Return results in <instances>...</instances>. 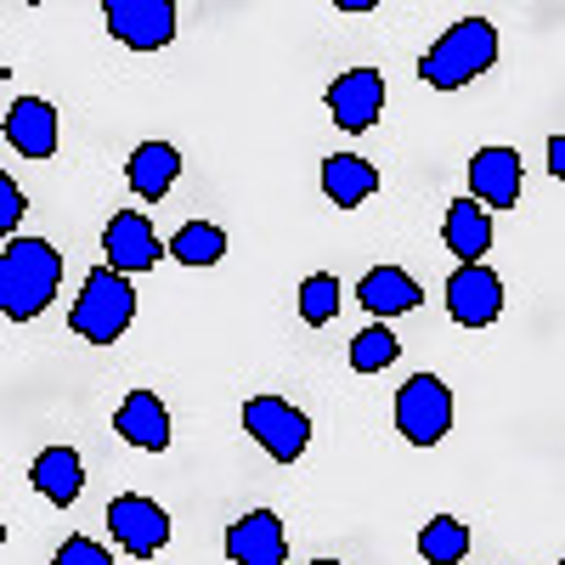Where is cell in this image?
I'll use <instances>...</instances> for the list:
<instances>
[{"mask_svg":"<svg viewBox=\"0 0 565 565\" xmlns=\"http://www.w3.org/2000/svg\"><path fill=\"white\" fill-rule=\"evenodd\" d=\"M63 289V255L45 238H12L0 249V317L34 322Z\"/></svg>","mask_w":565,"mask_h":565,"instance_id":"1","label":"cell"},{"mask_svg":"<svg viewBox=\"0 0 565 565\" xmlns=\"http://www.w3.org/2000/svg\"><path fill=\"white\" fill-rule=\"evenodd\" d=\"M492 63H498V29L487 18H463V23H452L430 45V52H424L418 79L436 85V90H458V85H469L476 74H487Z\"/></svg>","mask_w":565,"mask_h":565,"instance_id":"2","label":"cell"},{"mask_svg":"<svg viewBox=\"0 0 565 565\" xmlns=\"http://www.w3.org/2000/svg\"><path fill=\"white\" fill-rule=\"evenodd\" d=\"M130 317H136L130 282H125L119 271L97 266V271L79 282V300H74V311H68V328H74L79 340H90V345H114L125 328H130Z\"/></svg>","mask_w":565,"mask_h":565,"instance_id":"3","label":"cell"},{"mask_svg":"<svg viewBox=\"0 0 565 565\" xmlns=\"http://www.w3.org/2000/svg\"><path fill=\"white\" fill-rule=\"evenodd\" d=\"M396 430L413 447H436L452 430V391L436 380V373H413V380L396 391Z\"/></svg>","mask_w":565,"mask_h":565,"instance_id":"4","label":"cell"},{"mask_svg":"<svg viewBox=\"0 0 565 565\" xmlns=\"http://www.w3.org/2000/svg\"><path fill=\"white\" fill-rule=\"evenodd\" d=\"M244 430L277 458V463H295L306 458V441H311V418L282 402V396H249L244 402Z\"/></svg>","mask_w":565,"mask_h":565,"instance_id":"5","label":"cell"},{"mask_svg":"<svg viewBox=\"0 0 565 565\" xmlns=\"http://www.w3.org/2000/svg\"><path fill=\"white\" fill-rule=\"evenodd\" d=\"M108 532H114V543H119L130 559H153V554L170 543V514H164L153 498L125 492V498L108 503Z\"/></svg>","mask_w":565,"mask_h":565,"instance_id":"6","label":"cell"},{"mask_svg":"<svg viewBox=\"0 0 565 565\" xmlns=\"http://www.w3.org/2000/svg\"><path fill=\"white\" fill-rule=\"evenodd\" d=\"M108 34L130 52H159V45L175 40V7L170 0H108L103 7Z\"/></svg>","mask_w":565,"mask_h":565,"instance_id":"7","label":"cell"},{"mask_svg":"<svg viewBox=\"0 0 565 565\" xmlns=\"http://www.w3.org/2000/svg\"><path fill=\"white\" fill-rule=\"evenodd\" d=\"M328 114H334L340 130H373L385 114V74L380 68H351L328 85Z\"/></svg>","mask_w":565,"mask_h":565,"instance_id":"8","label":"cell"},{"mask_svg":"<svg viewBox=\"0 0 565 565\" xmlns=\"http://www.w3.org/2000/svg\"><path fill=\"white\" fill-rule=\"evenodd\" d=\"M103 255H108V271L130 277V271H153L164 260V244H159V232L148 215H136V210H119L103 232Z\"/></svg>","mask_w":565,"mask_h":565,"instance_id":"9","label":"cell"},{"mask_svg":"<svg viewBox=\"0 0 565 565\" xmlns=\"http://www.w3.org/2000/svg\"><path fill=\"white\" fill-rule=\"evenodd\" d=\"M498 311H503V282H498V271H487V266H458V271L447 277V317H452L458 328H487V322H498Z\"/></svg>","mask_w":565,"mask_h":565,"instance_id":"10","label":"cell"},{"mask_svg":"<svg viewBox=\"0 0 565 565\" xmlns=\"http://www.w3.org/2000/svg\"><path fill=\"white\" fill-rule=\"evenodd\" d=\"M469 199L481 210H514L521 204V153L514 148H481L469 159Z\"/></svg>","mask_w":565,"mask_h":565,"instance_id":"11","label":"cell"},{"mask_svg":"<svg viewBox=\"0 0 565 565\" xmlns=\"http://www.w3.org/2000/svg\"><path fill=\"white\" fill-rule=\"evenodd\" d=\"M226 559L232 565H282L289 559V532H282V521L271 509H249L226 532Z\"/></svg>","mask_w":565,"mask_h":565,"instance_id":"12","label":"cell"},{"mask_svg":"<svg viewBox=\"0 0 565 565\" xmlns=\"http://www.w3.org/2000/svg\"><path fill=\"white\" fill-rule=\"evenodd\" d=\"M114 430H119L130 447H141V452H164V447H170V407H164L153 391H130L125 407L114 413Z\"/></svg>","mask_w":565,"mask_h":565,"instance_id":"13","label":"cell"},{"mask_svg":"<svg viewBox=\"0 0 565 565\" xmlns=\"http://www.w3.org/2000/svg\"><path fill=\"white\" fill-rule=\"evenodd\" d=\"M7 141L23 159H52L57 153V108L45 97H23L7 114Z\"/></svg>","mask_w":565,"mask_h":565,"instance_id":"14","label":"cell"},{"mask_svg":"<svg viewBox=\"0 0 565 565\" xmlns=\"http://www.w3.org/2000/svg\"><path fill=\"white\" fill-rule=\"evenodd\" d=\"M356 300H362L373 317H407L413 306H424V289H418L407 271H396V266H373V271L356 282Z\"/></svg>","mask_w":565,"mask_h":565,"instance_id":"15","label":"cell"},{"mask_svg":"<svg viewBox=\"0 0 565 565\" xmlns=\"http://www.w3.org/2000/svg\"><path fill=\"white\" fill-rule=\"evenodd\" d=\"M322 193L340 210H356V204H367L373 193H380V170H373L367 159H356V153H334V159H322Z\"/></svg>","mask_w":565,"mask_h":565,"instance_id":"16","label":"cell"},{"mask_svg":"<svg viewBox=\"0 0 565 565\" xmlns=\"http://www.w3.org/2000/svg\"><path fill=\"white\" fill-rule=\"evenodd\" d=\"M441 238H447V249H452L463 266H481V255L492 249V215H487L476 199H458V204L447 210Z\"/></svg>","mask_w":565,"mask_h":565,"instance_id":"17","label":"cell"},{"mask_svg":"<svg viewBox=\"0 0 565 565\" xmlns=\"http://www.w3.org/2000/svg\"><path fill=\"white\" fill-rule=\"evenodd\" d=\"M34 487H40V498L45 503H57V509H68L74 498H79V487H85V463H79V452L74 447H45L40 458H34Z\"/></svg>","mask_w":565,"mask_h":565,"instance_id":"18","label":"cell"},{"mask_svg":"<svg viewBox=\"0 0 565 565\" xmlns=\"http://www.w3.org/2000/svg\"><path fill=\"white\" fill-rule=\"evenodd\" d=\"M181 175V153L170 148V141H141V148L130 153V193L136 199H164L170 186Z\"/></svg>","mask_w":565,"mask_h":565,"instance_id":"19","label":"cell"},{"mask_svg":"<svg viewBox=\"0 0 565 565\" xmlns=\"http://www.w3.org/2000/svg\"><path fill=\"white\" fill-rule=\"evenodd\" d=\"M170 255H175L181 266H215V260L226 255V232H221L215 221H186L175 238H170Z\"/></svg>","mask_w":565,"mask_h":565,"instance_id":"20","label":"cell"},{"mask_svg":"<svg viewBox=\"0 0 565 565\" xmlns=\"http://www.w3.org/2000/svg\"><path fill=\"white\" fill-rule=\"evenodd\" d=\"M418 554H424V565H463L469 532L452 514H436V521H424V532H418Z\"/></svg>","mask_w":565,"mask_h":565,"instance_id":"21","label":"cell"},{"mask_svg":"<svg viewBox=\"0 0 565 565\" xmlns=\"http://www.w3.org/2000/svg\"><path fill=\"white\" fill-rule=\"evenodd\" d=\"M334 311H340V277H334V271L306 277V282H300V317H306L311 328H322V322H334Z\"/></svg>","mask_w":565,"mask_h":565,"instance_id":"22","label":"cell"},{"mask_svg":"<svg viewBox=\"0 0 565 565\" xmlns=\"http://www.w3.org/2000/svg\"><path fill=\"white\" fill-rule=\"evenodd\" d=\"M396 334H391V328H362V334L351 340V367L356 373H380V367H391L396 362Z\"/></svg>","mask_w":565,"mask_h":565,"instance_id":"23","label":"cell"},{"mask_svg":"<svg viewBox=\"0 0 565 565\" xmlns=\"http://www.w3.org/2000/svg\"><path fill=\"white\" fill-rule=\"evenodd\" d=\"M23 210H29V199H23V186L0 170V232H18V221H23Z\"/></svg>","mask_w":565,"mask_h":565,"instance_id":"24","label":"cell"},{"mask_svg":"<svg viewBox=\"0 0 565 565\" xmlns=\"http://www.w3.org/2000/svg\"><path fill=\"white\" fill-rule=\"evenodd\" d=\"M52 565H114L108 559V548L103 543H90V537H68L63 548H57V559Z\"/></svg>","mask_w":565,"mask_h":565,"instance_id":"25","label":"cell"},{"mask_svg":"<svg viewBox=\"0 0 565 565\" xmlns=\"http://www.w3.org/2000/svg\"><path fill=\"white\" fill-rule=\"evenodd\" d=\"M548 175H565V141L559 136L548 141Z\"/></svg>","mask_w":565,"mask_h":565,"instance_id":"26","label":"cell"},{"mask_svg":"<svg viewBox=\"0 0 565 565\" xmlns=\"http://www.w3.org/2000/svg\"><path fill=\"white\" fill-rule=\"evenodd\" d=\"M0 548H7V521H0Z\"/></svg>","mask_w":565,"mask_h":565,"instance_id":"27","label":"cell"},{"mask_svg":"<svg viewBox=\"0 0 565 565\" xmlns=\"http://www.w3.org/2000/svg\"><path fill=\"white\" fill-rule=\"evenodd\" d=\"M311 565H340V559H311Z\"/></svg>","mask_w":565,"mask_h":565,"instance_id":"28","label":"cell"},{"mask_svg":"<svg viewBox=\"0 0 565 565\" xmlns=\"http://www.w3.org/2000/svg\"><path fill=\"white\" fill-rule=\"evenodd\" d=\"M0 85H7V68H0Z\"/></svg>","mask_w":565,"mask_h":565,"instance_id":"29","label":"cell"}]
</instances>
